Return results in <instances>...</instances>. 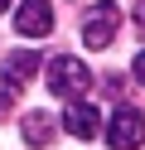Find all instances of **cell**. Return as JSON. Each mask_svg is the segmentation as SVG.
Segmentation results:
<instances>
[{"instance_id":"obj_1","label":"cell","mask_w":145,"mask_h":150,"mask_svg":"<svg viewBox=\"0 0 145 150\" xmlns=\"http://www.w3.org/2000/svg\"><path fill=\"white\" fill-rule=\"evenodd\" d=\"M87 87H92V73H87L82 58H73V53H58L53 63H48V92L63 102H77L87 97Z\"/></svg>"},{"instance_id":"obj_2","label":"cell","mask_w":145,"mask_h":150,"mask_svg":"<svg viewBox=\"0 0 145 150\" xmlns=\"http://www.w3.org/2000/svg\"><path fill=\"white\" fill-rule=\"evenodd\" d=\"M102 136H106L111 150H140V145H145V116H140L135 107H116Z\"/></svg>"},{"instance_id":"obj_3","label":"cell","mask_w":145,"mask_h":150,"mask_svg":"<svg viewBox=\"0 0 145 150\" xmlns=\"http://www.w3.org/2000/svg\"><path fill=\"white\" fill-rule=\"evenodd\" d=\"M116 29H121V10H116L111 0H97L92 10L82 15V44L87 49H106L116 39Z\"/></svg>"},{"instance_id":"obj_4","label":"cell","mask_w":145,"mask_h":150,"mask_svg":"<svg viewBox=\"0 0 145 150\" xmlns=\"http://www.w3.org/2000/svg\"><path fill=\"white\" fill-rule=\"evenodd\" d=\"M63 126H68V136H77V140H92V136H102V111H97L87 97H77V102H68V111H63Z\"/></svg>"},{"instance_id":"obj_5","label":"cell","mask_w":145,"mask_h":150,"mask_svg":"<svg viewBox=\"0 0 145 150\" xmlns=\"http://www.w3.org/2000/svg\"><path fill=\"white\" fill-rule=\"evenodd\" d=\"M15 29L24 34V39L48 34V29H53V5H48V0H24V5L15 10Z\"/></svg>"},{"instance_id":"obj_6","label":"cell","mask_w":145,"mask_h":150,"mask_svg":"<svg viewBox=\"0 0 145 150\" xmlns=\"http://www.w3.org/2000/svg\"><path fill=\"white\" fill-rule=\"evenodd\" d=\"M53 136H58V121L48 116V111H29L24 116V145L44 150V145H53Z\"/></svg>"},{"instance_id":"obj_7","label":"cell","mask_w":145,"mask_h":150,"mask_svg":"<svg viewBox=\"0 0 145 150\" xmlns=\"http://www.w3.org/2000/svg\"><path fill=\"white\" fill-rule=\"evenodd\" d=\"M34 73H39V53H34V49H15V53L5 58V82H15V87L29 82Z\"/></svg>"},{"instance_id":"obj_8","label":"cell","mask_w":145,"mask_h":150,"mask_svg":"<svg viewBox=\"0 0 145 150\" xmlns=\"http://www.w3.org/2000/svg\"><path fill=\"white\" fill-rule=\"evenodd\" d=\"M15 97H19V87H15V82H0V116H10Z\"/></svg>"},{"instance_id":"obj_9","label":"cell","mask_w":145,"mask_h":150,"mask_svg":"<svg viewBox=\"0 0 145 150\" xmlns=\"http://www.w3.org/2000/svg\"><path fill=\"white\" fill-rule=\"evenodd\" d=\"M131 73H135V82H140V87H145V49L135 53V63H131Z\"/></svg>"},{"instance_id":"obj_10","label":"cell","mask_w":145,"mask_h":150,"mask_svg":"<svg viewBox=\"0 0 145 150\" xmlns=\"http://www.w3.org/2000/svg\"><path fill=\"white\" fill-rule=\"evenodd\" d=\"M135 29L145 34V5H135Z\"/></svg>"},{"instance_id":"obj_11","label":"cell","mask_w":145,"mask_h":150,"mask_svg":"<svg viewBox=\"0 0 145 150\" xmlns=\"http://www.w3.org/2000/svg\"><path fill=\"white\" fill-rule=\"evenodd\" d=\"M5 10H10V0H0V15H5Z\"/></svg>"}]
</instances>
